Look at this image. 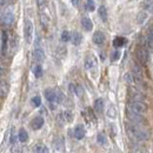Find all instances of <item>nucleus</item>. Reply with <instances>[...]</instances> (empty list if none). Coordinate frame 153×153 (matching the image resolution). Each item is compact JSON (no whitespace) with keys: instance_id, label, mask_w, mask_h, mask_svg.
Instances as JSON below:
<instances>
[{"instance_id":"obj_1","label":"nucleus","mask_w":153,"mask_h":153,"mask_svg":"<svg viewBox=\"0 0 153 153\" xmlns=\"http://www.w3.org/2000/svg\"><path fill=\"white\" fill-rule=\"evenodd\" d=\"M126 131H127L128 135L137 141H145L150 138L149 131L143 128V126H139L135 124H130V123L126 124Z\"/></svg>"},{"instance_id":"obj_2","label":"nucleus","mask_w":153,"mask_h":153,"mask_svg":"<svg viewBox=\"0 0 153 153\" xmlns=\"http://www.w3.org/2000/svg\"><path fill=\"white\" fill-rule=\"evenodd\" d=\"M127 110L133 113H137V114H145L147 112V105L144 101L131 100L127 105Z\"/></svg>"},{"instance_id":"obj_3","label":"nucleus","mask_w":153,"mask_h":153,"mask_svg":"<svg viewBox=\"0 0 153 153\" xmlns=\"http://www.w3.org/2000/svg\"><path fill=\"white\" fill-rule=\"evenodd\" d=\"M16 20V16L12 11H5L4 13H1L0 16V24L5 27H8L11 26Z\"/></svg>"},{"instance_id":"obj_4","label":"nucleus","mask_w":153,"mask_h":153,"mask_svg":"<svg viewBox=\"0 0 153 153\" xmlns=\"http://www.w3.org/2000/svg\"><path fill=\"white\" fill-rule=\"evenodd\" d=\"M126 114H127V118L131 120L132 124H135V125H139V126H145L147 125V121L146 119L143 117V114H137V113H133L131 111H126Z\"/></svg>"},{"instance_id":"obj_5","label":"nucleus","mask_w":153,"mask_h":153,"mask_svg":"<svg viewBox=\"0 0 153 153\" xmlns=\"http://www.w3.org/2000/svg\"><path fill=\"white\" fill-rule=\"evenodd\" d=\"M24 37L27 44H31L32 37H33V24L30 19H26L24 25Z\"/></svg>"},{"instance_id":"obj_6","label":"nucleus","mask_w":153,"mask_h":153,"mask_svg":"<svg viewBox=\"0 0 153 153\" xmlns=\"http://www.w3.org/2000/svg\"><path fill=\"white\" fill-rule=\"evenodd\" d=\"M135 56H137V59H138L141 64H145V62H147V60H149V52H147V50L144 48V47H138L137 51H135Z\"/></svg>"},{"instance_id":"obj_7","label":"nucleus","mask_w":153,"mask_h":153,"mask_svg":"<svg viewBox=\"0 0 153 153\" xmlns=\"http://www.w3.org/2000/svg\"><path fill=\"white\" fill-rule=\"evenodd\" d=\"M44 59H45V52L39 47L36 48L33 51V60L37 62H41V61H44Z\"/></svg>"},{"instance_id":"obj_8","label":"nucleus","mask_w":153,"mask_h":153,"mask_svg":"<svg viewBox=\"0 0 153 153\" xmlns=\"http://www.w3.org/2000/svg\"><path fill=\"white\" fill-rule=\"evenodd\" d=\"M105 39H106L105 34L102 32H100V31H97L96 33L93 34V42L96 45H102L105 42Z\"/></svg>"},{"instance_id":"obj_9","label":"nucleus","mask_w":153,"mask_h":153,"mask_svg":"<svg viewBox=\"0 0 153 153\" xmlns=\"http://www.w3.org/2000/svg\"><path fill=\"white\" fill-rule=\"evenodd\" d=\"M45 98L50 101V102H56L57 101V91L48 88L45 91Z\"/></svg>"},{"instance_id":"obj_10","label":"nucleus","mask_w":153,"mask_h":153,"mask_svg":"<svg viewBox=\"0 0 153 153\" xmlns=\"http://www.w3.org/2000/svg\"><path fill=\"white\" fill-rule=\"evenodd\" d=\"M42 125H44V118H42V117H36V118L32 120V123H31V127H32L33 130H39V128H41Z\"/></svg>"},{"instance_id":"obj_11","label":"nucleus","mask_w":153,"mask_h":153,"mask_svg":"<svg viewBox=\"0 0 153 153\" xmlns=\"http://www.w3.org/2000/svg\"><path fill=\"white\" fill-rule=\"evenodd\" d=\"M96 65H97V60L93 56H87L86 57V59H85V68L86 70H91Z\"/></svg>"},{"instance_id":"obj_12","label":"nucleus","mask_w":153,"mask_h":153,"mask_svg":"<svg viewBox=\"0 0 153 153\" xmlns=\"http://www.w3.org/2000/svg\"><path fill=\"white\" fill-rule=\"evenodd\" d=\"M85 127L82 126V125H76V128H74V137H76V139L78 140H80V139H82L84 137H85Z\"/></svg>"},{"instance_id":"obj_13","label":"nucleus","mask_w":153,"mask_h":153,"mask_svg":"<svg viewBox=\"0 0 153 153\" xmlns=\"http://www.w3.org/2000/svg\"><path fill=\"white\" fill-rule=\"evenodd\" d=\"M54 149L59 151V152H64V150H65V143H64V139L61 138V137H59L57 138L56 140H54Z\"/></svg>"},{"instance_id":"obj_14","label":"nucleus","mask_w":153,"mask_h":153,"mask_svg":"<svg viewBox=\"0 0 153 153\" xmlns=\"http://www.w3.org/2000/svg\"><path fill=\"white\" fill-rule=\"evenodd\" d=\"M81 26L84 27L85 31H91L93 28V24H92L91 19L90 18H86V17H84L81 19Z\"/></svg>"},{"instance_id":"obj_15","label":"nucleus","mask_w":153,"mask_h":153,"mask_svg":"<svg viewBox=\"0 0 153 153\" xmlns=\"http://www.w3.org/2000/svg\"><path fill=\"white\" fill-rule=\"evenodd\" d=\"M81 40H82V37H81V34H80L79 32H73V33L71 34V41H72L73 45H76V46L80 45Z\"/></svg>"},{"instance_id":"obj_16","label":"nucleus","mask_w":153,"mask_h":153,"mask_svg":"<svg viewBox=\"0 0 153 153\" xmlns=\"http://www.w3.org/2000/svg\"><path fill=\"white\" fill-rule=\"evenodd\" d=\"M131 98H132V100H137V101H144L145 100V96L139 91H132Z\"/></svg>"},{"instance_id":"obj_17","label":"nucleus","mask_w":153,"mask_h":153,"mask_svg":"<svg viewBox=\"0 0 153 153\" xmlns=\"http://www.w3.org/2000/svg\"><path fill=\"white\" fill-rule=\"evenodd\" d=\"M94 110H96V112H98V113H101L102 112V110H104V100L101 98L97 99L96 101H94Z\"/></svg>"},{"instance_id":"obj_18","label":"nucleus","mask_w":153,"mask_h":153,"mask_svg":"<svg viewBox=\"0 0 153 153\" xmlns=\"http://www.w3.org/2000/svg\"><path fill=\"white\" fill-rule=\"evenodd\" d=\"M33 153H48V149L44 144H37L33 149Z\"/></svg>"},{"instance_id":"obj_19","label":"nucleus","mask_w":153,"mask_h":153,"mask_svg":"<svg viewBox=\"0 0 153 153\" xmlns=\"http://www.w3.org/2000/svg\"><path fill=\"white\" fill-rule=\"evenodd\" d=\"M70 88L72 90V92H74L78 97H81L82 96V87L80 86V85H73V84H71L70 85Z\"/></svg>"},{"instance_id":"obj_20","label":"nucleus","mask_w":153,"mask_h":153,"mask_svg":"<svg viewBox=\"0 0 153 153\" xmlns=\"http://www.w3.org/2000/svg\"><path fill=\"white\" fill-rule=\"evenodd\" d=\"M18 137H19V140L21 143H26V141L28 140V133H27V131H26L25 128H21V130H20Z\"/></svg>"},{"instance_id":"obj_21","label":"nucleus","mask_w":153,"mask_h":153,"mask_svg":"<svg viewBox=\"0 0 153 153\" xmlns=\"http://www.w3.org/2000/svg\"><path fill=\"white\" fill-rule=\"evenodd\" d=\"M7 92H8V85L6 82H0V98H4L7 94Z\"/></svg>"},{"instance_id":"obj_22","label":"nucleus","mask_w":153,"mask_h":153,"mask_svg":"<svg viewBox=\"0 0 153 153\" xmlns=\"http://www.w3.org/2000/svg\"><path fill=\"white\" fill-rule=\"evenodd\" d=\"M98 12H99V17L101 18L102 21H106L107 20V11H106V7L105 6H100Z\"/></svg>"},{"instance_id":"obj_23","label":"nucleus","mask_w":153,"mask_h":153,"mask_svg":"<svg viewBox=\"0 0 153 153\" xmlns=\"http://www.w3.org/2000/svg\"><path fill=\"white\" fill-rule=\"evenodd\" d=\"M125 42H126V39L121 38V37H118V38L114 39L113 45H114V47H121V46L125 45Z\"/></svg>"},{"instance_id":"obj_24","label":"nucleus","mask_w":153,"mask_h":153,"mask_svg":"<svg viewBox=\"0 0 153 153\" xmlns=\"http://www.w3.org/2000/svg\"><path fill=\"white\" fill-rule=\"evenodd\" d=\"M60 39H61L62 42H67V41H70V40H71V33H70L68 31H64V32L61 33Z\"/></svg>"},{"instance_id":"obj_25","label":"nucleus","mask_w":153,"mask_h":153,"mask_svg":"<svg viewBox=\"0 0 153 153\" xmlns=\"http://www.w3.org/2000/svg\"><path fill=\"white\" fill-rule=\"evenodd\" d=\"M40 21H41V25H42L44 27H47V25H48V22H50V20H48L47 16H46L45 13H40Z\"/></svg>"},{"instance_id":"obj_26","label":"nucleus","mask_w":153,"mask_h":153,"mask_svg":"<svg viewBox=\"0 0 153 153\" xmlns=\"http://www.w3.org/2000/svg\"><path fill=\"white\" fill-rule=\"evenodd\" d=\"M97 140H98V143H99L100 145H106V143H107V139H106L105 134H102V133L98 134V137H97Z\"/></svg>"},{"instance_id":"obj_27","label":"nucleus","mask_w":153,"mask_h":153,"mask_svg":"<svg viewBox=\"0 0 153 153\" xmlns=\"http://www.w3.org/2000/svg\"><path fill=\"white\" fill-rule=\"evenodd\" d=\"M33 73H34V76H37V78H40V76H42V67H41L40 65L34 66V68H33Z\"/></svg>"},{"instance_id":"obj_28","label":"nucleus","mask_w":153,"mask_h":153,"mask_svg":"<svg viewBox=\"0 0 153 153\" xmlns=\"http://www.w3.org/2000/svg\"><path fill=\"white\" fill-rule=\"evenodd\" d=\"M125 80H126V82L127 84H130V85H134V76L133 73H126L125 74Z\"/></svg>"},{"instance_id":"obj_29","label":"nucleus","mask_w":153,"mask_h":153,"mask_svg":"<svg viewBox=\"0 0 153 153\" xmlns=\"http://www.w3.org/2000/svg\"><path fill=\"white\" fill-rule=\"evenodd\" d=\"M62 117H64V120L65 121H72V119H73V114H72V112L71 111H65L64 113H62Z\"/></svg>"},{"instance_id":"obj_30","label":"nucleus","mask_w":153,"mask_h":153,"mask_svg":"<svg viewBox=\"0 0 153 153\" xmlns=\"http://www.w3.org/2000/svg\"><path fill=\"white\" fill-rule=\"evenodd\" d=\"M86 8H87V11L93 12V11H94V8H96L94 0H87V2H86Z\"/></svg>"},{"instance_id":"obj_31","label":"nucleus","mask_w":153,"mask_h":153,"mask_svg":"<svg viewBox=\"0 0 153 153\" xmlns=\"http://www.w3.org/2000/svg\"><path fill=\"white\" fill-rule=\"evenodd\" d=\"M16 0H0V7H6L8 5H12Z\"/></svg>"},{"instance_id":"obj_32","label":"nucleus","mask_w":153,"mask_h":153,"mask_svg":"<svg viewBox=\"0 0 153 153\" xmlns=\"http://www.w3.org/2000/svg\"><path fill=\"white\" fill-rule=\"evenodd\" d=\"M40 104H41V99H40V97H34V98L32 99V105H33L34 107H39Z\"/></svg>"},{"instance_id":"obj_33","label":"nucleus","mask_w":153,"mask_h":153,"mask_svg":"<svg viewBox=\"0 0 153 153\" xmlns=\"http://www.w3.org/2000/svg\"><path fill=\"white\" fill-rule=\"evenodd\" d=\"M107 115L111 117V118H114L115 117V110L113 106H110V108H108V111H107Z\"/></svg>"},{"instance_id":"obj_34","label":"nucleus","mask_w":153,"mask_h":153,"mask_svg":"<svg viewBox=\"0 0 153 153\" xmlns=\"http://www.w3.org/2000/svg\"><path fill=\"white\" fill-rule=\"evenodd\" d=\"M119 58H120V52H119V51H114V52L112 53V56H111L112 61H117Z\"/></svg>"},{"instance_id":"obj_35","label":"nucleus","mask_w":153,"mask_h":153,"mask_svg":"<svg viewBox=\"0 0 153 153\" xmlns=\"http://www.w3.org/2000/svg\"><path fill=\"white\" fill-rule=\"evenodd\" d=\"M146 17H147V16H146L145 13H139V16H138V22H139V24H143L144 20L146 19Z\"/></svg>"},{"instance_id":"obj_36","label":"nucleus","mask_w":153,"mask_h":153,"mask_svg":"<svg viewBox=\"0 0 153 153\" xmlns=\"http://www.w3.org/2000/svg\"><path fill=\"white\" fill-rule=\"evenodd\" d=\"M6 46H7V34L4 33V41H2V52L4 53L6 51Z\"/></svg>"},{"instance_id":"obj_37","label":"nucleus","mask_w":153,"mask_h":153,"mask_svg":"<svg viewBox=\"0 0 153 153\" xmlns=\"http://www.w3.org/2000/svg\"><path fill=\"white\" fill-rule=\"evenodd\" d=\"M16 141H17V135L14 133V130H12V132H11V144H16Z\"/></svg>"},{"instance_id":"obj_38","label":"nucleus","mask_w":153,"mask_h":153,"mask_svg":"<svg viewBox=\"0 0 153 153\" xmlns=\"http://www.w3.org/2000/svg\"><path fill=\"white\" fill-rule=\"evenodd\" d=\"M37 5L39 6V8L41 10L45 6V0H37Z\"/></svg>"},{"instance_id":"obj_39","label":"nucleus","mask_w":153,"mask_h":153,"mask_svg":"<svg viewBox=\"0 0 153 153\" xmlns=\"http://www.w3.org/2000/svg\"><path fill=\"white\" fill-rule=\"evenodd\" d=\"M13 153H21V147L14 145V147H13Z\"/></svg>"},{"instance_id":"obj_40","label":"nucleus","mask_w":153,"mask_h":153,"mask_svg":"<svg viewBox=\"0 0 153 153\" xmlns=\"http://www.w3.org/2000/svg\"><path fill=\"white\" fill-rule=\"evenodd\" d=\"M4 73H5V66L2 64H0V78L4 76Z\"/></svg>"},{"instance_id":"obj_41","label":"nucleus","mask_w":153,"mask_h":153,"mask_svg":"<svg viewBox=\"0 0 153 153\" xmlns=\"http://www.w3.org/2000/svg\"><path fill=\"white\" fill-rule=\"evenodd\" d=\"M149 44L153 46V31L151 32V34H150V37H149Z\"/></svg>"},{"instance_id":"obj_42","label":"nucleus","mask_w":153,"mask_h":153,"mask_svg":"<svg viewBox=\"0 0 153 153\" xmlns=\"http://www.w3.org/2000/svg\"><path fill=\"white\" fill-rule=\"evenodd\" d=\"M72 4H73L74 6H78V5H79V0H72Z\"/></svg>"},{"instance_id":"obj_43","label":"nucleus","mask_w":153,"mask_h":153,"mask_svg":"<svg viewBox=\"0 0 153 153\" xmlns=\"http://www.w3.org/2000/svg\"><path fill=\"white\" fill-rule=\"evenodd\" d=\"M137 153H146V152H143V151H140V152H137Z\"/></svg>"}]
</instances>
